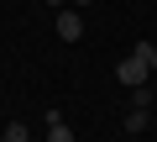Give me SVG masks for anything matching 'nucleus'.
Returning <instances> with one entry per match:
<instances>
[{
    "instance_id": "f03ea898",
    "label": "nucleus",
    "mask_w": 157,
    "mask_h": 142,
    "mask_svg": "<svg viewBox=\"0 0 157 142\" xmlns=\"http://www.w3.org/2000/svg\"><path fill=\"white\" fill-rule=\"evenodd\" d=\"M58 37H63V42H78V37H84V16H78V6H63V11H58Z\"/></svg>"
},
{
    "instance_id": "6e6552de",
    "label": "nucleus",
    "mask_w": 157,
    "mask_h": 142,
    "mask_svg": "<svg viewBox=\"0 0 157 142\" xmlns=\"http://www.w3.org/2000/svg\"><path fill=\"white\" fill-rule=\"evenodd\" d=\"M0 142H11V137H0Z\"/></svg>"
},
{
    "instance_id": "423d86ee",
    "label": "nucleus",
    "mask_w": 157,
    "mask_h": 142,
    "mask_svg": "<svg viewBox=\"0 0 157 142\" xmlns=\"http://www.w3.org/2000/svg\"><path fill=\"white\" fill-rule=\"evenodd\" d=\"M73 6H78V11H84V6H94V0H73Z\"/></svg>"
},
{
    "instance_id": "0eeeda50",
    "label": "nucleus",
    "mask_w": 157,
    "mask_h": 142,
    "mask_svg": "<svg viewBox=\"0 0 157 142\" xmlns=\"http://www.w3.org/2000/svg\"><path fill=\"white\" fill-rule=\"evenodd\" d=\"M47 6H52V11H63V0H47Z\"/></svg>"
},
{
    "instance_id": "39448f33",
    "label": "nucleus",
    "mask_w": 157,
    "mask_h": 142,
    "mask_svg": "<svg viewBox=\"0 0 157 142\" xmlns=\"http://www.w3.org/2000/svg\"><path fill=\"white\" fill-rule=\"evenodd\" d=\"M131 53H136V58H141V63H147V68H152V74H157V42H136V47H131Z\"/></svg>"
},
{
    "instance_id": "7ed1b4c3",
    "label": "nucleus",
    "mask_w": 157,
    "mask_h": 142,
    "mask_svg": "<svg viewBox=\"0 0 157 142\" xmlns=\"http://www.w3.org/2000/svg\"><path fill=\"white\" fill-rule=\"evenodd\" d=\"M47 142H73V126L63 121V111H47Z\"/></svg>"
},
{
    "instance_id": "20e7f679",
    "label": "nucleus",
    "mask_w": 157,
    "mask_h": 142,
    "mask_svg": "<svg viewBox=\"0 0 157 142\" xmlns=\"http://www.w3.org/2000/svg\"><path fill=\"white\" fill-rule=\"evenodd\" d=\"M152 126V105H131V116H126V132H147Z\"/></svg>"
},
{
    "instance_id": "f257e3e1",
    "label": "nucleus",
    "mask_w": 157,
    "mask_h": 142,
    "mask_svg": "<svg viewBox=\"0 0 157 142\" xmlns=\"http://www.w3.org/2000/svg\"><path fill=\"white\" fill-rule=\"evenodd\" d=\"M147 74H152V68L136 58V53H126L121 63H115V84H126V90H136V84H147Z\"/></svg>"
}]
</instances>
